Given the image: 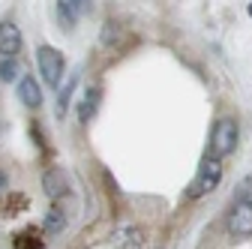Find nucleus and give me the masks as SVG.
Returning <instances> with one entry per match:
<instances>
[{
	"label": "nucleus",
	"instance_id": "15",
	"mask_svg": "<svg viewBox=\"0 0 252 249\" xmlns=\"http://www.w3.org/2000/svg\"><path fill=\"white\" fill-rule=\"evenodd\" d=\"M3 192H6V177L0 174V195H3Z\"/></svg>",
	"mask_w": 252,
	"mask_h": 249
},
{
	"label": "nucleus",
	"instance_id": "2",
	"mask_svg": "<svg viewBox=\"0 0 252 249\" xmlns=\"http://www.w3.org/2000/svg\"><path fill=\"white\" fill-rule=\"evenodd\" d=\"M234 147H237V120L234 117L216 120L213 135H210V156L222 159V156H228Z\"/></svg>",
	"mask_w": 252,
	"mask_h": 249
},
{
	"label": "nucleus",
	"instance_id": "10",
	"mask_svg": "<svg viewBox=\"0 0 252 249\" xmlns=\"http://www.w3.org/2000/svg\"><path fill=\"white\" fill-rule=\"evenodd\" d=\"M96 108H99V90L96 87H90L84 96H81V105H78V120H90L93 114H96Z\"/></svg>",
	"mask_w": 252,
	"mask_h": 249
},
{
	"label": "nucleus",
	"instance_id": "16",
	"mask_svg": "<svg viewBox=\"0 0 252 249\" xmlns=\"http://www.w3.org/2000/svg\"><path fill=\"white\" fill-rule=\"evenodd\" d=\"M249 15H252V3H249Z\"/></svg>",
	"mask_w": 252,
	"mask_h": 249
},
{
	"label": "nucleus",
	"instance_id": "4",
	"mask_svg": "<svg viewBox=\"0 0 252 249\" xmlns=\"http://www.w3.org/2000/svg\"><path fill=\"white\" fill-rule=\"evenodd\" d=\"M228 231L234 234V237H249L252 234V207L246 204V201H234V207H231V216H228Z\"/></svg>",
	"mask_w": 252,
	"mask_h": 249
},
{
	"label": "nucleus",
	"instance_id": "7",
	"mask_svg": "<svg viewBox=\"0 0 252 249\" xmlns=\"http://www.w3.org/2000/svg\"><path fill=\"white\" fill-rule=\"evenodd\" d=\"M141 240H144L141 228H120L111 237V249H141Z\"/></svg>",
	"mask_w": 252,
	"mask_h": 249
},
{
	"label": "nucleus",
	"instance_id": "11",
	"mask_svg": "<svg viewBox=\"0 0 252 249\" xmlns=\"http://www.w3.org/2000/svg\"><path fill=\"white\" fill-rule=\"evenodd\" d=\"M63 228H66V216H63V210L51 207L48 216H45V231H48V234H60Z\"/></svg>",
	"mask_w": 252,
	"mask_h": 249
},
{
	"label": "nucleus",
	"instance_id": "13",
	"mask_svg": "<svg viewBox=\"0 0 252 249\" xmlns=\"http://www.w3.org/2000/svg\"><path fill=\"white\" fill-rule=\"evenodd\" d=\"M75 90V75L66 81V87L60 90V96H57V114H66V108H69V93Z\"/></svg>",
	"mask_w": 252,
	"mask_h": 249
},
{
	"label": "nucleus",
	"instance_id": "1",
	"mask_svg": "<svg viewBox=\"0 0 252 249\" xmlns=\"http://www.w3.org/2000/svg\"><path fill=\"white\" fill-rule=\"evenodd\" d=\"M219 180H222V162H219L216 156H207L201 159V165H198V174H195V180L189 183V198H204L207 192H213L216 186H219Z\"/></svg>",
	"mask_w": 252,
	"mask_h": 249
},
{
	"label": "nucleus",
	"instance_id": "8",
	"mask_svg": "<svg viewBox=\"0 0 252 249\" xmlns=\"http://www.w3.org/2000/svg\"><path fill=\"white\" fill-rule=\"evenodd\" d=\"M42 183H45V192H48V198H60L63 192H66V177H63V171H60V168H51V171H45Z\"/></svg>",
	"mask_w": 252,
	"mask_h": 249
},
{
	"label": "nucleus",
	"instance_id": "9",
	"mask_svg": "<svg viewBox=\"0 0 252 249\" xmlns=\"http://www.w3.org/2000/svg\"><path fill=\"white\" fill-rule=\"evenodd\" d=\"M78 15H81V9H78L75 0H57V18L63 27H75Z\"/></svg>",
	"mask_w": 252,
	"mask_h": 249
},
{
	"label": "nucleus",
	"instance_id": "6",
	"mask_svg": "<svg viewBox=\"0 0 252 249\" xmlns=\"http://www.w3.org/2000/svg\"><path fill=\"white\" fill-rule=\"evenodd\" d=\"M18 96H21V102H24L27 108H39V105H42V90H39V81H36L33 75H24V78L18 81Z\"/></svg>",
	"mask_w": 252,
	"mask_h": 249
},
{
	"label": "nucleus",
	"instance_id": "5",
	"mask_svg": "<svg viewBox=\"0 0 252 249\" xmlns=\"http://www.w3.org/2000/svg\"><path fill=\"white\" fill-rule=\"evenodd\" d=\"M21 51V30L15 21H0V57H15Z\"/></svg>",
	"mask_w": 252,
	"mask_h": 249
},
{
	"label": "nucleus",
	"instance_id": "12",
	"mask_svg": "<svg viewBox=\"0 0 252 249\" xmlns=\"http://www.w3.org/2000/svg\"><path fill=\"white\" fill-rule=\"evenodd\" d=\"M18 72H21V66H18L15 57H3V60H0V81H15Z\"/></svg>",
	"mask_w": 252,
	"mask_h": 249
},
{
	"label": "nucleus",
	"instance_id": "3",
	"mask_svg": "<svg viewBox=\"0 0 252 249\" xmlns=\"http://www.w3.org/2000/svg\"><path fill=\"white\" fill-rule=\"evenodd\" d=\"M36 66H39V72H42V81H45L48 87H57L60 78H63V72H66V60H63V54H60L57 48L39 45V48H36Z\"/></svg>",
	"mask_w": 252,
	"mask_h": 249
},
{
	"label": "nucleus",
	"instance_id": "14",
	"mask_svg": "<svg viewBox=\"0 0 252 249\" xmlns=\"http://www.w3.org/2000/svg\"><path fill=\"white\" fill-rule=\"evenodd\" d=\"M237 198H240V201H246V204L252 207V174H249V177H243L240 189H237Z\"/></svg>",
	"mask_w": 252,
	"mask_h": 249
}]
</instances>
